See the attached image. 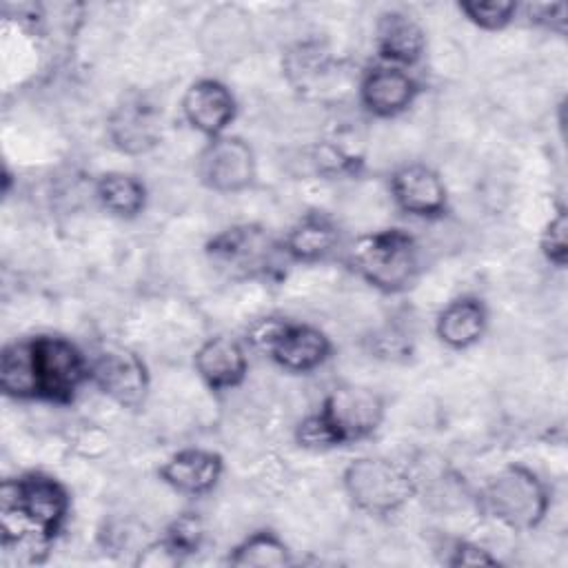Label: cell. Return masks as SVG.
I'll return each mask as SVG.
<instances>
[{
  "label": "cell",
  "mask_w": 568,
  "mask_h": 568,
  "mask_svg": "<svg viewBox=\"0 0 568 568\" xmlns=\"http://www.w3.org/2000/svg\"><path fill=\"white\" fill-rule=\"evenodd\" d=\"M195 173L209 191L231 195L246 191L257 175L253 146L240 135H220L209 140L195 160Z\"/></svg>",
  "instance_id": "30bf717a"
},
{
  "label": "cell",
  "mask_w": 568,
  "mask_h": 568,
  "mask_svg": "<svg viewBox=\"0 0 568 568\" xmlns=\"http://www.w3.org/2000/svg\"><path fill=\"white\" fill-rule=\"evenodd\" d=\"M390 195L399 211L415 217H442L448 209V191L435 169L408 162L390 173Z\"/></svg>",
  "instance_id": "7c38bea8"
},
{
  "label": "cell",
  "mask_w": 568,
  "mask_h": 568,
  "mask_svg": "<svg viewBox=\"0 0 568 568\" xmlns=\"http://www.w3.org/2000/svg\"><path fill=\"white\" fill-rule=\"evenodd\" d=\"M89 382L126 410L144 406L151 384L144 359L122 344H104L95 351L89 359Z\"/></svg>",
  "instance_id": "9c48e42d"
},
{
  "label": "cell",
  "mask_w": 568,
  "mask_h": 568,
  "mask_svg": "<svg viewBox=\"0 0 568 568\" xmlns=\"http://www.w3.org/2000/svg\"><path fill=\"white\" fill-rule=\"evenodd\" d=\"M0 388L13 399H36L33 362L29 339L11 342L0 355Z\"/></svg>",
  "instance_id": "603a6c76"
},
{
  "label": "cell",
  "mask_w": 568,
  "mask_h": 568,
  "mask_svg": "<svg viewBox=\"0 0 568 568\" xmlns=\"http://www.w3.org/2000/svg\"><path fill=\"white\" fill-rule=\"evenodd\" d=\"M248 339L288 373H311L333 353L324 331L284 317H264L248 331Z\"/></svg>",
  "instance_id": "8992f818"
},
{
  "label": "cell",
  "mask_w": 568,
  "mask_h": 568,
  "mask_svg": "<svg viewBox=\"0 0 568 568\" xmlns=\"http://www.w3.org/2000/svg\"><path fill=\"white\" fill-rule=\"evenodd\" d=\"M36 399L53 404H71L89 382V359L84 353L62 335L29 337Z\"/></svg>",
  "instance_id": "52a82bcc"
},
{
  "label": "cell",
  "mask_w": 568,
  "mask_h": 568,
  "mask_svg": "<svg viewBox=\"0 0 568 568\" xmlns=\"http://www.w3.org/2000/svg\"><path fill=\"white\" fill-rule=\"evenodd\" d=\"M539 251L548 264L564 268L568 264V215L566 206H557L539 235Z\"/></svg>",
  "instance_id": "484cf974"
},
{
  "label": "cell",
  "mask_w": 568,
  "mask_h": 568,
  "mask_svg": "<svg viewBox=\"0 0 568 568\" xmlns=\"http://www.w3.org/2000/svg\"><path fill=\"white\" fill-rule=\"evenodd\" d=\"M193 366L200 379L215 393L240 386L248 371V357L244 346L229 335H213L204 339L195 355Z\"/></svg>",
  "instance_id": "2e32d148"
},
{
  "label": "cell",
  "mask_w": 568,
  "mask_h": 568,
  "mask_svg": "<svg viewBox=\"0 0 568 568\" xmlns=\"http://www.w3.org/2000/svg\"><path fill=\"white\" fill-rule=\"evenodd\" d=\"M342 488L357 510L384 517L402 510L415 497L417 481L402 464L379 455H364L348 462L342 473Z\"/></svg>",
  "instance_id": "277c9868"
},
{
  "label": "cell",
  "mask_w": 568,
  "mask_h": 568,
  "mask_svg": "<svg viewBox=\"0 0 568 568\" xmlns=\"http://www.w3.org/2000/svg\"><path fill=\"white\" fill-rule=\"evenodd\" d=\"M106 138L124 155H144L162 140L158 106L142 93L124 95L106 118Z\"/></svg>",
  "instance_id": "8fae6325"
},
{
  "label": "cell",
  "mask_w": 568,
  "mask_h": 568,
  "mask_svg": "<svg viewBox=\"0 0 568 568\" xmlns=\"http://www.w3.org/2000/svg\"><path fill=\"white\" fill-rule=\"evenodd\" d=\"M481 510L510 530L537 528L550 508L546 481L524 464H506L479 490Z\"/></svg>",
  "instance_id": "3957f363"
},
{
  "label": "cell",
  "mask_w": 568,
  "mask_h": 568,
  "mask_svg": "<svg viewBox=\"0 0 568 568\" xmlns=\"http://www.w3.org/2000/svg\"><path fill=\"white\" fill-rule=\"evenodd\" d=\"M375 51L379 62L406 69L426 53V31L404 11H384L375 27Z\"/></svg>",
  "instance_id": "e0dca14e"
},
{
  "label": "cell",
  "mask_w": 568,
  "mask_h": 568,
  "mask_svg": "<svg viewBox=\"0 0 568 568\" xmlns=\"http://www.w3.org/2000/svg\"><path fill=\"white\" fill-rule=\"evenodd\" d=\"M333 446H346L368 439L386 415V404L379 393L357 384H339L326 393L317 410Z\"/></svg>",
  "instance_id": "ba28073f"
},
{
  "label": "cell",
  "mask_w": 568,
  "mask_h": 568,
  "mask_svg": "<svg viewBox=\"0 0 568 568\" xmlns=\"http://www.w3.org/2000/svg\"><path fill=\"white\" fill-rule=\"evenodd\" d=\"M71 510L62 481L47 473L9 477L0 486L2 552L22 566L42 564Z\"/></svg>",
  "instance_id": "6da1fadb"
},
{
  "label": "cell",
  "mask_w": 568,
  "mask_h": 568,
  "mask_svg": "<svg viewBox=\"0 0 568 568\" xmlns=\"http://www.w3.org/2000/svg\"><path fill=\"white\" fill-rule=\"evenodd\" d=\"M488 328V308L475 295H459L450 300L435 317V335L453 351L475 346Z\"/></svg>",
  "instance_id": "d6986e66"
},
{
  "label": "cell",
  "mask_w": 568,
  "mask_h": 568,
  "mask_svg": "<svg viewBox=\"0 0 568 568\" xmlns=\"http://www.w3.org/2000/svg\"><path fill=\"white\" fill-rule=\"evenodd\" d=\"M95 200L100 206L122 220L138 217L146 206V186L140 178L124 171H109L95 180Z\"/></svg>",
  "instance_id": "44dd1931"
},
{
  "label": "cell",
  "mask_w": 568,
  "mask_h": 568,
  "mask_svg": "<svg viewBox=\"0 0 568 568\" xmlns=\"http://www.w3.org/2000/svg\"><path fill=\"white\" fill-rule=\"evenodd\" d=\"M204 535H206V528L197 513L178 515L164 530V539L180 555L182 561L202 548Z\"/></svg>",
  "instance_id": "d4e9b609"
},
{
  "label": "cell",
  "mask_w": 568,
  "mask_h": 568,
  "mask_svg": "<svg viewBox=\"0 0 568 568\" xmlns=\"http://www.w3.org/2000/svg\"><path fill=\"white\" fill-rule=\"evenodd\" d=\"M457 9L475 27L484 31H501L515 20L519 4L510 0H462L457 2Z\"/></svg>",
  "instance_id": "cb8c5ba5"
},
{
  "label": "cell",
  "mask_w": 568,
  "mask_h": 568,
  "mask_svg": "<svg viewBox=\"0 0 568 568\" xmlns=\"http://www.w3.org/2000/svg\"><path fill=\"white\" fill-rule=\"evenodd\" d=\"M224 473V459L215 450L182 448L158 468L160 479L180 495L200 497L211 493Z\"/></svg>",
  "instance_id": "9a60e30c"
},
{
  "label": "cell",
  "mask_w": 568,
  "mask_h": 568,
  "mask_svg": "<svg viewBox=\"0 0 568 568\" xmlns=\"http://www.w3.org/2000/svg\"><path fill=\"white\" fill-rule=\"evenodd\" d=\"M339 226L324 211H308L286 231L282 248L286 260L300 264H315L333 255L339 246Z\"/></svg>",
  "instance_id": "ac0fdd59"
},
{
  "label": "cell",
  "mask_w": 568,
  "mask_h": 568,
  "mask_svg": "<svg viewBox=\"0 0 568 568\" xmlns=\"http://www.w3.org/2000/svg\"><path fill=\"white\" fill-rule=\"evenodd\" d=\"M448 566H495L497 559L479 544L473 541H455L450 548V557L446 559Z\"/></svg>",
  "instance_id": "f1b7e54d"
},
{
  "label": "cell",
  "mask_w": 568,
  "mask_h": 568,
  "mask_svg": "<svg viewBox=\"0 0 568 568\" xmlns=\"http://www.w3.org/2000/svg\"><path fill=\"white\" fill-rule=\"evenodd\" d=\"M419 82L402 67L379 62L359 78V102L377 118H395L404 113L419 95Z\"/></svg>",
  "instance_id": "5bb4252c"
},
{
  "label": "cell",
  "mask_w": 568,
  "mask_h": 568,
  "mask_svg": "<svg viewBox=\"0 0 568 568\" xmlns=\"http://www.w3.org/2000/svg\"><path fill=\"white\" fill-rule=\"evenodd\" d=\"M286 80L304 93H317L324 91L326 80L333 78L335 60L326 44L320 40H304L293 44L282 60Z\"/></svg>",
  "instance_id": "ffe728a7"
},
{
  "label": "cell",
  "mask_w": 568,
  "mask_h": 568,
  "mask_svg": "<svg viewBox=\"0 0 568 568\" xmlns=\"http://www.w3.org/2000/svg\"><path fill=\"white\" fill-rule=\"evenodd\" d=\"M204 253L217 271L233 280L273 277L280 271V257H286L282 242L255 222L222 229L206 242Z\"/></svg>",
  "instance_id": "5b68a950"
},
{
  "label": "cell",
  "mask_w": 568,
  "mask_h": 568,
  "mask_svg": "<svg viewBox=\"0 0 568 568\" xmlns=\"http://www.w3.org/2000/svg\"><path fill=\"white\" fill-rule=\"evenodd\" d=\"M182 115L193 131L213 140L224 135L235 120L237 102L222 80L200 78L182 95Z\"/></svg>",
  "instance_id": "4fadbf2b"
},
{
  "label": "cell",
  "mask_w": 568,
  "mask_h": 568,
  "mask_svg": "<svg viewBox=\"0 0 568 568\" xmlns=\"http://www.w3.org/2000/svg\"><path fill=\"white\" fill-rule=\"evenodd\" d=\"M182 564L180 555L169 546V541L164 537L146 544L138 559H135V566H144V568H171V566H178Z\"/></svg>",
  "instance_id": "83f0119b"
},
{
  "label": "cell",
  "mask_w": 568,
  "mask_h": 568,
  "mask_svg": "<svg viewBox=\"0 0 568 568\" xmlns=\"http://www.w3.org/2000/svg\"><path fill=\"white\" fill-rule=\"evenodd\" d=\"M524 16L544 29H550L559 36L566 33V4L552 2V4H526Z\"/></svg>",
  "instance_id": "4316f807"
},
{
  "label": "cell",
  "mask_w": 568,
  "mask_h": 568,
  "mask_svg": "<svg viewBox=\"0 0 568 568\" xmlns=\"http://www.w3.org/2000/svg\"><path fill=\"white\" fill-rule=\"evenodd\" d=\"M348 266L386 295L408 291L419 277V246L402 229H382L355 237L346 248Z\"/></svg>",
  "instance_id": "7a4b0ae2"
},
{
  "label": "cell",
  "mask_w": 568,
  "mask_h": 568,
  "mask_svg": "<svg viewBox=\"0 0 568 568\" xmlns=\"http://www.w3.org/2000/svg\"><path fill=\"white\" fill-rule=\"evenodd\" d=\"M226 564L237 568H246V566L284 568L293 564V557H291V548L277 532L262 528L246 535L240 544H235L226 557Z\"/></svg>",
  "instance_id": "7402d4cb"
}]
</instances>
